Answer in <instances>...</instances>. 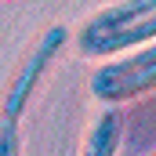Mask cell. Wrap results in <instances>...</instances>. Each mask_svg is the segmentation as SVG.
Here are the masks:
<instances>
[{
  "mask_svg": "<svg viewBox=\"0 0 156 156\" xmlns=\"http://www.w3.org/2000/svg\"><path fill=\"white\" fill-rule=\"evenodd\" d=\"M87 91L98 105H127L156 91V40L145 47L102 58L87 80Z\"/></svg>",
  "mask_w": 156,
  "mask_h": 156,
  "instance_id": "cell-2",
  "label": "cell"
},
{
  "mask_svg": "<svg viewBox=\"0 0 156 156\" xmlns=\"http://www.w3.org/2000/svg\"><path fill=\"white\" fill-rule=\"evenodd\" d=\"M120 145H123V116L116 105H102L83 138L80 156H120Z\"/></svg>",
  "mask_w": 156,
  "mask_h": 156,
  "instance_id": "cell-4",
  "label": "cell"
},
{
  "mask_svg": "<svg viewBox=\"0 0 156 156\" xmlns=\"http://www.w3.org/2000/svg\"><path fill=\"white\" fill-rule=\"evenodd\" d=\"M0 156H22V120L0 116Z\"/></svg>",
  "mask_w": 156,
  "mask_h": 156,
  "instance_id": "cell-5",
  "label": "cell"
},
{
  "mask_svg": "<svg viewBox=\"0 0 156 156\" xmlns=\"http://www.w3.org/2000/svg\"><path fill=\"white\" fill-rule=\"evenodd\" d=\"M120 156H131V153H120Z\"/></svg>",
  "mask_w": 156,
  "mask_h": 156,
  "instance_id": "cell-6",
  "label": "cell"
},
{
  "mask_svg": "<svg viewBox=\"0 0 156 156\" xmlns=\"http://www.w3.org/2000/svg\"><path fill=\"white\" fill-rule=\"evenodd\" d=\"M156 40V0H113L91 11L76 29V51L91 62L145 47Z\"/></svg>",
  "mask_w": 156,
  "mask_h": 156,
  "instance_id": "cell-1",
  "label": "cell"
},
{
  "mask_svg": "<svg viewBox=\"0 0 156 156\" xmlns=\"http://www.w3.org/2000/svg\"><path fill=\"white\" fill-rule=\"evenodd\" d=\"M153 156H156V153H153Z\"/></svg>",
  "mask_w": 156,
  "mask_h": 156,
  "instance_id": "cell-7",
  "label": "cell"
},
{
  "mask_svg": "<svg viewBox=\"0 0 156 156\" xmlns=\"http://www.w3.org/2000/svg\"><path fill=\"white\" fill-rule=\"evenodd\" d=\"M62 47H69V26H62V22L47 26L33 40V47L22 55V66L15 69V76L7 83V91H4L0 116H7V120H22L26 116V109H29V102L37 94L40 80L47 76V69L55 66V58L62 55Z\"/></svg>",
  "mask_w": 156,
  "mask_h": 156,
  "instance_id": "cell-3",
  "label": "cell"
}]
</instances>
